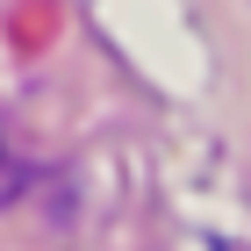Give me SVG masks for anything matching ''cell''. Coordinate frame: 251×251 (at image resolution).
<instances>
[{"instance_id":"1","label":"cell","mask_w":251,"mask_h":251,"mask_svg":"<svg viewBox=\"0 0 251 251\" xmlns=\"http://www.w3.org/2000/svg\"><path fill=\"white\" fill-rule=\"evenodd\" d=\"M22 187H29V173H22V158H15V151H0V208H7V201H15Z\"/></svg>"},{"instance_id":"2","label":"cell","mask_w":251,"mask_h":251,"mask_svg":"<svg viewBox=\"0 0 251 251\" xmlns=\"http://www.w3.org/2000/svg\"><path fill=\"white\" fill-rule=\"evenodd\" d=\"M215 251H244V244H215Z\"/></svg>"}]
</instances>
